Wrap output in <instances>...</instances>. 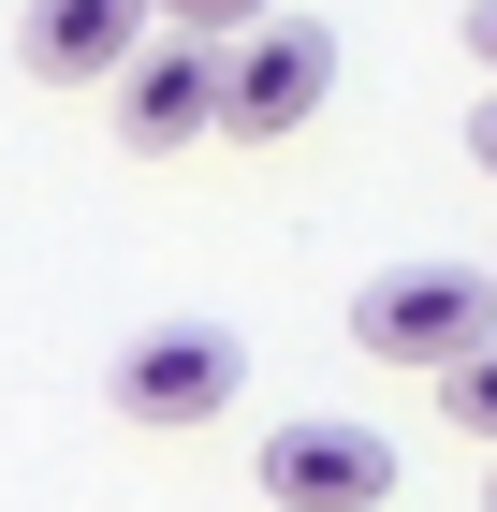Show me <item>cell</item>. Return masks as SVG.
<instances>
[{"label": "cell", "mask_w": 497, "mask_h": 512, "mask_svg": "<svg viewBox=\"0 0 497 512\" xmlns=\"http://www.w3.org/2000/svg\"><path fill=\"white\" fill-rule=\"evenodd\" d=\"M351 352L454 381L468 352H497V264H439V249H410V264H366V278H351Z\"/></svg>", "instance_id": "1"}, {"label": "cell", "mask_w": 497, "mask_h": 512, "mask_svg": "<svg viewBox=\"0 0 497 512\" xmlns=\"http://www.w3.org/2000/svg\"><path fill=\"white\" fill-rule=\"evenodd\" d=\"M234 381H249V337H220V322H147V337H117L103 410L117 425H220Z\"/></svg>", "instance_id": "2"}, {"label": "cell", "mask_w": 497, "mask_h": 512, "mask_svg": "<svg viewBox=\"0 0 497 512\" xmlns=\"http://www.w3.org/2000/svg\"><path fill=\"white\" fill-rule=\"evenodd\" d=\"M264 498L278 512H381L395 498V439L351 425V410H293V425H264Z\"/></svg>", "instance_id": "3"}, {"label": "cell", "mask_w": 497, "mask_h": 512, "mask_svg": "<svg viewBox=\"0 0 497 512\" xmlns=\"http://www.w3.org/2000/svg\"><path fill=\"white\" fill-rule=\"evenodd\" d=\"M147 15L161 0H30L15 15V59L44 88H132L147 74Z\"/></svg>", "instance_id": "4"}, {"label": "cell", "mask_w": 497, "mask_h": 512, "mask_svg": "<svg viewBox=\"0 0 497 512\" xmlns=\"http://www.w3.org/2000/svg\"><path fill=\"white\" fill-rule=\"evenodd\" d=\"M322 88H337V30L322 15H278L264 44H234V147H278V132H307L322 118Z\"/></svg>", "instance_id": "5"}, {"label": "cell", "mask_w": 497, "mask_h": 512, "mask_svg": "<svg viewBox=\"0 0 497 512\" xmlns=\"http://www.w3.org/2000/svg\"><path fill=\"white\" fill-rule=\"evenodd\" d=\"M220 118H234V59H220V44H147V74L117 88V147H132V161L205 147Z\"/></svg>", "instance_id": "6"}, {"label": "cell", "mask_w": 497, "mask_h": 512, "mask_svg": "<svg viewBox=\"0 0 497 512\" xmlns=\"http://www.w3.org/2000/svg\"><path fill=\"white\" fill-rule=\"evenodd\" d=\"M161 30H176V44H220V59H234V44H264V30H278V0H161Z\"/></svg>", "instance_id": "7"}, {"label": "cell", "mask_w": 497, "mask_h": 512, "mask_svg": "<svg viewBox=\"0 0 497 512\" xmlns=\"http://www.w3.org/2000/svg\"><path fill=\"white\" fill-rule=\"evenodd\" d=\"M439 410H454V425H468V439H497V352H468V366H454V381H439Z\"/></svg>", "instance_id": "8"}, {"label": "cell", "mask_w": 497, "mask_h": 512, "mask_svg": "<svg viewBox=\"0 0 497 512\" xmlns=\"http://www.w3.org/2000/svg\"><path fill=\"white\" fill-rule=\"evenodd\" d=\"M468 59H483V74H497V0H468Z\"/></svg>", "instance_id": "9"}, {"label": "cell", "mask_w": 497, "mask_h": 512, "mask_svg": "<svg viewBox=\"0 0 497 512\" xmlns=\"http://www.w3.org/2000/svg\"><path fill=\"white\" fill-rule=\"evenodd\" d=\"M468 161H483V176H497V103H483V118H468Z\"/></svg>", "instance_id": "10"}, {"label": "cell", "mask_w": 497, "mask_h": 512, "mask_svg": "<svg viewBox=\"0 0 497 512\" xmlns=\"http://www.w3.org/2000/svg\"><path fill=\"white\" fill-rule=\"evenodd\" d=\"M483 498H497V469H483Z\"/></svg>", "instance_id": "11"}]
</instances>
